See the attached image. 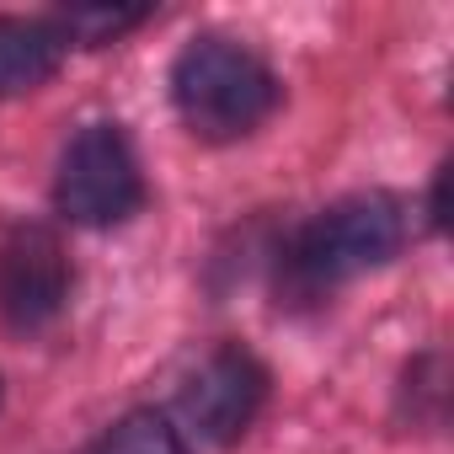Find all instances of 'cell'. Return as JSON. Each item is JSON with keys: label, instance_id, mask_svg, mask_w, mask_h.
<instances>
[{"label": "cell", "instance_id": "7a4b0ae2", "mask_svg": "<svg viewBox=\"0 0 454 454\" xmlns=\"http://www.w3.org/2000/svg\"><path fill=\"white\" fill-rule=\"evenodd\" d=\"M171 102L198 139H241L278 107V75L231 38H192L171 65Z\"/></svg>", "mask_w": 454, "mask_h": 454}, {"label": "cell", "instance_id": "3957f363", "mask_svg": "<svg viewBox=\"0 0 454 454\" xmlns=\"http://www.w3.org/2000/svg\"><path fill=\"white\" fill-rule=\"evenodd\" d=\"M54 203L75 224H123L145 203V176L129 139L113 123H91L70 139L54 176Z\"/></svg>", "mask_w": 454, "mask_h": 454}, {"label": "cell", "instance_id": "8992f818", "mask_svg": "<svg viewBox=\"0 0 454 454\" xmlns=\"http://www.w3.org/2000/svg\"><path fill=\"white\" fill-rule=\"evenodd\" d=\"M65 59V38L54 22H27V17H0V97H27L43 81H54Z\"/></svg>", "mask_w": 454, "mask_h": 454}, {"label": "cell", "instance_id": "277c9868", "mask_svg": "<svg viewBox=\"0 0 454 454\" xmlns=\"http://www.w3.org/2000/svg\"><path fill=\"white\" fill-rule=\"evenodd\" d=\"M70 257L49 224H17L0 247V310L17 332H38L65 310Z\"/></svg>", "mask_w": 454, "mask_h": 454}, {"label": "cell", "instance_id": "5b68a950", "mask_svg": "<svg viewBox=\"0 0 454 454\" xmlns=\"http://www.w3.org/2000/svg\"><path fill=\"white\" fill-rule=\"evenodd\" d=\"M262 395H268V369L247 348H214L182 385V411L203 438L236 443L252 427Z\"/></svg>", "mask_w": 454, "mask_h": 454}, {"label": "cell", "instance_id": "52a82bcc", "mask_svg": "<svg viewBox=\"0 0 454 454\" xmlns=\"http://www.w3.org/2000/svg\"><path fill=\"white\" fill-rule=\"evenodd\" d=\"M145 17H150L145 6H70V12L54 17V33L65 38V49H70V43H81V49H102V43L123 38L129 27H139Z\"/></svg>", "mask_w": 454, "mask_h": 454}, {"label": "cell", "instance_id": "6da1fadb", "mask_svg": "<svg viewBox=\"0 0 454 454\" xmlns=\"http://www.w3.org/2000/svg\"><path fill=\"white\" fill-rule=\"evenodd\" d=\"M406 241V214L385 192H358L321 208L284 252V284L300 300H321L337 284L390 262Z\"/></svg>", "mask_w": 454, "mask_h": 454}, {"label": "cell", "instance_id": "ba28073f", "mask_svg": "<svg viewBox=\"0 0 454 454\" xmlns=\"http://www.w3.org/2000/svg\"><path fill=\"white\" fill-rule=\"evenodd\" d=\"M97 454H192V449H187V438H182L160 411H129V417L102 438Z\"/></svg>", "mask_w": 454, "mask_h": 454}]
</instances>
